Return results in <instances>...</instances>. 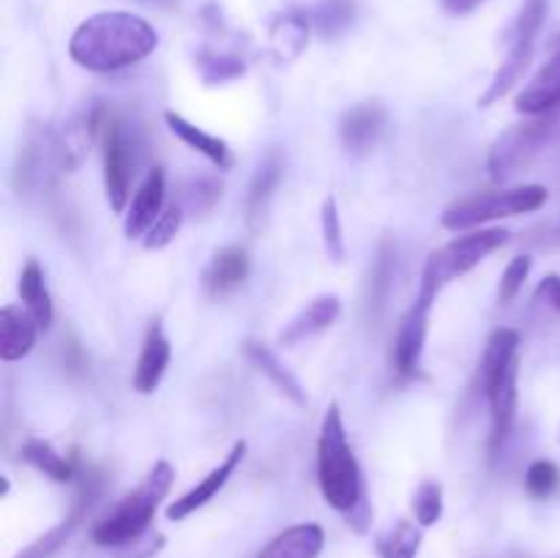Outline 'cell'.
Masks as SVG:
<instances>
[{"instance_id": "6da1fadb", "label": "cell", "mask_w": 560, "mask_h": 558, "mask_svg": "<svg viewBox=\"0 0 560 558\" xmlns=\"http://www.w3.org/2000/svg\"><path fill=\"white\" fill-rule=\"evenodd\" d=\"M159 47V33L142 16L129 11H102L82 22L69 42L77 66L98 74L129 69Z\"/></svg>"}, {"instance_id": "7a4b0ae2", "label": "cell", "mask_w": 560, "mask_h": 558, "mask_svg": "<svg viewBox=\"0 0 560 558\" xmlns=\"http://www.w3.org/2000/svg\"><path fill=\"white\" fill-rule=\"evenodd\" d=\"M317 481L328 507L342 514H353L364 498V481H361L359 460L348 441L342 410L339 405H328L317 438Z\"/></svg>"}, {"instance_id": "3957f363", "label": "cell", "mask_w": 560, "mask_h": 558, "mask_svg": "<svg viewBox=\"0 0 560 558\" xmlns=\"http://www.w3.org/2000/svg\"><path fill=\"white\" fill-rule=\"evenodd\" d=\"M175 481V470L167 460H159L148 476L142 479V485L135 492L124 498L120 503H115V509L109 514H104L96 525L91 528V539L98 547H126L135 545L137 539H142V534L148 531L151 520L156 518V509L162 507V501L167 498L170 487Z\"/></svg>"}, {"instance_id": "277c9868", "label": "cell", "mask_w": 560, "mask_h": 558, "mask_svg": "<svg viewBox=\"0 0 560 558\" xmlns=\"http://www.w3.org/2000/svg\"><path fill=\"white\" fill-rule=\"evenodd\" d=\"M509 244V230L501 228H487L476 230V233H465L459 239H454L452 244H446L443 249L432 252L427 257L424 274H421V288L419 299L421 304L432 306L438 301V293L446 288L454 279L465 277L468 271H474L487 255H492L495 249Z\"/></svg>"}, {"instance_id": "5b68a950", "label": "cell", "mask_w": 560, "mask_h": 558, "mask_svg": "<svg viewBox=\"0 0 560 558\" xmlns=\"http://www.w3.org/2000/svg\"><path fill=\"white\" fill-rule=\"evenodd\" d=\"M550 200V191L541 184H523L512 186V189H495V191H479V195H468L454 200L452 206L443 211L441 222L446 230H474L487 222L506 217H523V213L539 211L545 202Z\"/></svg>"}, {"instance_id": "8992f818", "label": "cell", "mask_w": 560, "mask_h": 558, "mask_svg": "<svg viewBox=\"0 0 560 558\" xmlns=\"http://www.w3.org/2000/svg\"><path fill=\"white\" fill-rule=\"evenodd\" d=\"M552 129H556V113L528 115L523 124H512L509 129H503L487 156V170H490L492 181H506L520 167H525L539 153Z\"/></svg>"}, {"instance_id": "52a82bcc", "label": "cell", "mask_w": 560, "mask_h": 558, "mask_svg": "<svg viewBox=\"0 0 560 558\" xmlns=\"http://www.w3.org/2000/svg\"><path fill=\"white\" fill-rule=\"evenodd\" d=\"M98 142H102L107 202L115 213H124L126 202H129L135 159H131V142L126 124L120 120V115L102 107V104H98Z\"/></svg>"}, {"instance_id": "ba28073f", "label": "cell", "mask_w": 560, "mask_h": 558, "mask_svg": "<svg viewBox=\"0 0 560 558\" xmlns=\"http://www.w3.org/2000/svg\"><path fill=\"white\" fill-rule=\"evenodd\" d=\"M77 479H80V490H77L71 512L66 514L58 525H52L49 531H44L36 542H31L25 550L16 553L14 558H52L55 553H58L60 547L71 539V534L77 531V525L82 523V518L91 512V507L96 503V498L102 496V476H98L96 470H80V476H77Z\"/></svg>"}, {"instance_id": "9c48e42d", "label": "cell", "mask_w": 560, "mask_h": 558, "mask_svg": "<svg viewBox=\"0 0 560 558\" xmlns=\"http://www.w3.org/2000/svg\"><path fill=\"white\" fill-rule=\"evenodd\" d=\"M430 310L432 306L416 301L408 310V315L402 317V323H399L392 348V364L399 375L410 377L419 372L421 356H424L427 328H430Z\"/></svg>"}, {"instance_id": "30bf717a", "label": "cell", "mask_w": 560, "mask_h": 558, "mask_svg": "<svg viewBox=\"0 0 560 558\" xmlns=\"http://www.w3.org/2000/svg\"><path fill=\"white\" fill-rule=\"evenodd\" d=\"M244 454H246V441H235L233 449H230L228 457H224L222 463H219L217 468L211 470V474L202 476V479L197 481V485L191 487V490H186L184 496L175 498V501L170 503V507H167V518L170 520H186V518H189V514H195L197 509L206 507V503L211 501V498H217V492L222 490L224 485H228L230 476H233L235 468H238V465H241Z\"/></svg>"}, {"instance_id": "8fae6325", "label": "cell", "mask_w": 560, "mask_h": 558, "mask_svg": "<svg viewBox=\"0 0 560 558\" xmlns=\"http://www.w3.org/2000/svg\"><path fill=\"white\" fill-rule=\"evenodd\" d=\"M383 129H386V109L375 102L355 104L339 120V137L348 153L364 156L381 140Z\"/></svg>"}, {"instance_id": "7c38bea8", "label": "cell", "mask_w": 560, "mask_h": 558, "mask_svg": "<svg viewBox=\"0 0 560 558\" xmlns=\"http://www.w3.org/2000/svg\"><path fill=\"white\" fill-rule=\"evenodd\" d=\"M164 208V170L153 167L140 189L131 197V206L126 211V239H145L148 230L159 222Z\"/></svg>"}, {"instance_id": "4fadbf2b", "label": "cell", "mask_w": 560, "mask_h": 558, "mask_svg": "<svg viewBox=\"0 0 560 558\" xmlns=\"http://www.w3.org/2000/svg\"><path fill=\"white\" fill-rule=\"evenodd\" d=\"M517 375H520V361H514L495 383L485 392L487 403H490L492 414V435H490V452L495 454L501 443L506 441L512 432L514 419H517Z\"/></svg>"}, {"instance_id": "5bb4252c", "label": "cell", "mask_w": 560, "mask_h": 558, "mask_svg": "<svg viewBox=\"0 0 560 558\" xmlns=\"http://www.w3.org/2000/svg\"><path fill=\"white\" fill-rule=\"evenodd\" d=\"M170 359H173V348H170V339L167 334H164L162 323H151V328L145 332V339H142L140 359H137V367H135L137 392L140 394L156 392L164 372H167Z\"/></svg>"}, {"instance_id": "9a60e30c", "label": "cell", "mask_w": 560, "mask_h": 558, "mask_svg": "<svg viewBox=\"0 0 560 558\" xmlns=\"http://www.w3.org/2000/svg\"><path fill=\"white\" fill-rule=\"evenodd\" d=\"M339 312H342V301H339L337 295H320V299H315L312 304H306L304 310L282 328L279 345L295 348V345H301L304 339L317 337V334H323L326 328H331L334 323H337Z\"/></svg>"}, {"instance_id": "2e32d148", "label": "cell", "mask_w": 560, "mask_h": 558, "mask_svg": "<svg viewBox=\"0 0 560 558\" xmlns=\"http://www.w3.org/2000/svg\"><path fill=\"white\" fill-rule=\"evenodd\" d=\"M42 326L25 306H3L0 310V359L20 361L36 345Z\"/></svg>"}, {"instance_id": "e0dca14e", "label": "cell", "mask_w": 560, "mask_h": 558, "mask_svg": "<svg viewBox=\"0 0 560 558\" xmlns=\"http://www.w3.org/2000/svg\"><path fill=\"white\" fill-rule=\"evenodd\" d=\"M249 277V255L241 246H224L208 263L206 274H202V284H206L208 295L222 299L238 290Z\"/></svg>"}, {"instance_id": "ac0fdd59", "label": "cell", "mask_w": 560, "mask_h": 558, "mask_svg": "<svg viewBox=\"0 0 560 558\" xmlns=\"http://www.w3.org/2000/svg\"><path fill=\"white\" fill-rule=\"evenodd\" d=\"M514 107L523 115H550L560 107V49L536 71L528 88L517 96Z\"/></svg>"}, {"instance_id": "d6986e66", "label": "cell", "mask_w": 560, "mask_h": 558, "mask_svg": "<svg viewBox=\"0 0 560 558\" xmlns=\"http://www.w3.org/2000/svg\"><path fill=\"white\" fill-rule=\"evenodd\" d=\"M326 545V531L317 523H301L273 536L257 558H317Z\"/></svg>"}, {"instance_id": "ffe728a7", "label": "cell", "mask_w": 560, "mask_h": 558, "mask_svg": "<svg viewBox=\"0 0 560 558\" xmlns=\"http://www.w3.org/2000/svg\"><path fill=\"white\" fill-rule=\"evenodd\" d=\"M164 120H167L170 131H173V135L178 137L184 146H189L191 151L202 153V156H206L211 164H217L219 170L233 167V153H230L228 142L219 140V137H213V135H208V131H202L200 126H195L191 120H186L184 115L173 113V109H167V113H164Z\"/></svg>"}, {"instance_id": "44dd1931", "label": "cell", "mask_w": 560, "mask_h": 558, "mask_svg": "<svg viewBox=\"0 0 560 558\" xmlns=\"http://www.w3.org/2000/svg\"><path fill=\"white\" fill-rule=\"evenodd\" d=\"M244 353H246V359H249L252 364H255L257 370H260L262 375H266L268 381H271L273 386H277L279 392L284 394V397L293 399L295 405H306V403H310V399H306L304 386H301V383H299V377H295L293 372H290L288 367H284L282 361H279V356L273 353V350L268 348V345L246 342Z\"/></svg>"}, {"instance_id": "7402d4cb", "label": "cell", "mask_w": 560, "mask_h": 558, "mask_svg": "<svg viewBox=\"0 0 560 558\" xmlns=\"http://www.w3.org/2000/svg\"><path fill=\"white\" fill-rule=\"evenodd\" d=\"M520 350V334L514 328H495L487 339L485 356H481V388H490L509 367L514 364Z\"/></svg>"}, {"instance_id": "603a6c76", "label": "cell", "mask_w": 560, "mask_h": 558, "mask_svg": "<svg viewBox=\"0 0 560 558\" xmlns=\"http://www.w3.org/2000/svg\"><path fill=\"white\" fill-rule=\"evenodd\" d=\"M22 460L31 463L33 468L42 470L44 476H49L52 481H71L80 476V460L66 457L49 441H42V438H31L22 446Z\"/></svg>"}, {"instance_id": "cb8c5ba5", "label": "cell", "mask_w": 560, "mask_h": 558, "mask_svg": "<svg viewBox=\"0 0 560 558\" xmlns=\"http://www.w3.org/2000/svg\"><path fill=\"white\" fill-rule=\"evenodd\" d=\"M534 49L536 47H528V44H512L506 60H503L501 69L495 71V77H492V82L487 85V91L479 96V107H492V104L501 102V98L523 80V74L530 66V58H534Z\"/></svg>"}, {"instance_id": "d4e9b609", "label": "cell", "mask_w": 560, "mask_h": 558, "mask_svg": "<svg viewBox=\"0 0 560 558\" xmlns=\"http://www.w3.org/2000/svg\"><path fill=\"white\" fill-rule=\"evenodd\" d=\"M282 178H284V162L277 151H271L266 156V162L257 167L255 178H252L249 184V195H246V217H249L252 224L266 213L268 202H271L273 191L279 189Z\"/></svg>"}, {"instance_id": "484cf974", "label": "cell", "mask_w": 560, "mask_h": 558, "mask_svg": "<svg viewBox=\"0 0 560 558\" xmlns=\"http://www.w3.org/2000/svg\"><path fill=\"white\" fill-rule=\"evenodd\" d=\"M20 299L22 306L36 317L38 326L47 332L52 326V317H55V306L52 299H49V290L47 282H44V271L36 260H27L25 268L20 274Z\"/></svg>"}, {"instance_id": "4316f807", "label": "cell", "mask_w": 560, "mask_h": 558, "mask_svg": "<svg viewBox=\"0 0 560 558\" xmlns=\"http://www.w3.org/2000/svg\"><path fill=\"white\" fill-rule=\"evenodd\" d=\"M392 288H394V249L392 244H383L375 257V266H372L370 284H366V315H370V321H381V315L386 312Z\"/></svg>"}, {"instance_id": "83f0119b", "label": "cell", "mask_w": 560, "mask_h": 558, "mask_svg": "<svg viewBox=\"0 0 560 558\" xmlns=\"http://www.w3.org/2000/svg\"><path fill=\"white\" fill-rule=\"evenodd\" d=\"M310 25L304 14H282L271 25V47L282 60H295L310 42Z\"/></svg>"}, {"instance_id": "f1b7e54d", "label": "cell", "mask_w": 560, "mask_h": 558, "mask_svg": "<svg viewBox=\"0 0 560 558\" xmlns=\"http://www.w3.org/2000/svg\"><path fill=\"white\" fill-rule=\"evenodd\" d=\"M195 69L206 85H224L246 74V63L238 55L217 53V49H200L195 55Z\"/></svg>"}, {"instance_id": "f546056e", "label": "cell", "mask_w": 560, "mask_h": 558, "mask_svg": "<svg viewBox=\"0 0 560 558\" xmlns=\"http://www.w3.org/2000/svg\"><path fill=\"white\" fill-rule=\"evenodd\" d=\"M222 200V181L202 175V178L186 181L180 189L178 206L184 208L186 217H208Z\"/></svg>"}, {"instance_id": "4dcf8cb0", "label": "cell", "mask_w": 560, "mask_h": 558, "mask_svg": "<svg viewBox=\"0 0 560 558\" xmlns=\"http://www.w3.org/2000/svg\"><path fill=\"white\" fill-rule=\"evenodd\" d=\"M355 20V0H320L312 11V27L317 36L337 38L353 25Z\"/></svg>"}, {"instance_id": "1f68e13d", "label": "cell", "mask_w": 560, "mask_h": 558, "mask_svg": "<svg viewBox=\"0 0 560 558\" xmlns=\"http://www.w3.org/2000/svg\"><path fill=\"white\" fill-rule=\"evenodd\" d=\"M421 547V531L410 520H399L394 528L377 539V553L381 558H416Z\"/></svg>"}, {"instance_id": "d6a6232c", "label": "cell", "mask_w": 560, "mask_h": 558, "mask_svg": "<svg viewBox=\"0 0 560 558\" xmlns=\"http://www.w3.org/2000/svg\"><path fill=\"white\" fill-rule=\"evenodd\" d=\"M410 507H413V518H416V523L421 525V528H430V525H435L438 520L443 518V487H441V481H435V479L421 481V485L416 487Z\"/></svg>"}, {"instance_id": "836d02e7", "label": "cell", "mask_w": 560, "mask_h": 558, "mask_svg": "<svg viewBox=\"0 0 560 558\" xmlns=\"http://www.w3.org/2000/svg\"><path fill=\"white\" fill-rule=\"evenodd\" d=\"M547 14H550V0H523L517 22H514V42L512 44H528L536 47L541 27H545Z\"/></svg>"}, {"instance_id": "e575fe53", "label": "cell", "mask_w": 560, "mask_h": 558, "mask_svg": "<svg viewBox=\"0 0 560 558\" xmlns=\"http://www.w3.org/2000/svg\"><path fill=\"white\" fill-rule=\"evenodd\" d=\"M320 224H323V244H326V255L334 263L345 260V235H342V217H339V206L334 197H326L320 208Z\"/></svg>"}, {"instance_id": "d590c367", "label": "cell", "mask_w": 560, "mask_h": 558, "mask_svg": "<svg viewBox=\"0 0 560 558\" xmlns=\"http://www.w3.org/2000/svg\"><path fill=\"white\" fill-rule=\"evenodd\" d=\"M184 219H186L184 208H180L178 202H173V206H170L167 211L159 217V222L148 230L145 239H142L145 249H164V246L173 244L175 235H178V230H180V224H184Z\"/></svg>"}, {"instance_id": "8d00e7d4", "label": "cell", "mask_w": 560, "mask_h": 558, "mask_svg": "<svg viewBox=\"0 0 560 558\" xmlns=\"http://www.w3.org/2000/svg\"><path fill=\"white\" fill-rule=\"evenodd\" d=\"M560 487V468L552 460H536L525 474V490L534 498H550Z\"/></svg>"}, {"instance_id": "74e56055", "label": "cell", "mask_w": 560, "mask_h": 558, "mask_svg": "<svg viewBox=\"0 0 560 558\" xmlns=\"http://www.w3.org/2000/svg\"><path fill=\"white\" fill-rule=\"evenodd\" d=\"M530 268H534V260H530L528 255L512 257V263H509L506 271H503L501 284H498V301H501V304H509V301L517 299L525 279L530 277Z\"/></svg>"}, {"instance_id": "f35d334b", "label": "cell", "mask_w": 560, "mask_h": 558, "mask_svg": "<svg viewBox=\"0 0 560 558\" xmlns=\"http://www.w3.org/2000/svg\"><path fill=\"white\" fill-rule=\"evenodd\" d=\"M536 299L560 315V274H547V277L541 279L539 288H536Z\"/></svg>"}, {"instance_id": "ab89813d", "label": "cell", "mask_w": 560, "mask_h": 558, "mask_svg": "<svg viewBox=\"0 0 560 558\" xmlns=\"http://www.w3.org/2000/svg\"><path fill=\"white\" fill-rule=\"evenodd\" d=\"M485 3H487V0H441L443 11H446V14H452V16H465V14H470V11H476L479 5H485Z\"/></svg>"}, {"instance_id": "60d3db41", "label": "cell", "mask_w": 560, "mask_h": 558, "mask_svg": "<svg viewBox=\"0 0 560 558\" xmlns=\"http://www.w3.org/2000/svg\"><path fill=\"white\" fill-rule=\"evenodd\" d=\"M135 3H145V5H159V9H173L178 0H135Z\"/></svg>"}, {"instance_id": "b9f144b4", "label": "cell", "mask_w": 560, "mask_h": 558, "mask_svg": "<svg viewBox=\"0 0 560 558\" xmlns=\"http://www.w3.org/2000/svg\"><path fill=\"white\" fill-rule=\"evenodd\" d=\"M550 47H560V27L556 31V36L550 38Z\"/></svg>"}, {"instance_id": "7bdbcfd3", "label": "cell", "mask_w": 560, "mask_h": 558, "mask_svg": "<svg viewBox=\"0 0 560 558\" xmlns=\"http://www.w3.org/2000/svg\"><path fill=\"white\" fill-rule=\"evenodd\" d=\"M556 235H560V222L556 224Z\"/></svg>"}]
</instances>
